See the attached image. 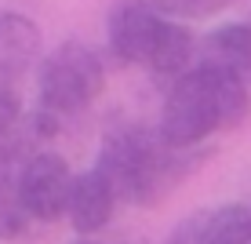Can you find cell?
I'll list each match as a JSON object with an SVG mask.
<instances>
[{
	"label": "cell",
	"mask_w": 251,
	"mask_h": 244,
	"mask_svg": "<svg viewBox=\"0 0 251 244\" xmlns=\"http://www.w3.org/2000/svg\"><path fill=\"white\" fill-rule=\"evenodd\" d=\"M248 81L222 66H193L171 84L160 113V138L175 150H193L215 132H229L248 117Z\"/></svg>",
	"instance_id": "obj_1"
},
{
	"label": "cell",
	"mask_w": 251,
	"mask_h": 244,
	"mask_svg": "<svg viewBox=\"0 0 251 244\" xmlns=\"http://www.w3.org/2000/svg\"><path fill=\"white\" fill-rule=\"evenodd\" d=\"M201 157L175 150L160 138V132L146 124H120L102 138L95 168L109 179L117 200L131 204H157L164 193L182 182L197 168Z\"/></svg>",
	"instance_id": "obj_2"
},
{
	"label": "cell",
	"mask_w": 251,
	"mask_h": 244,
	"mask_svg": "<svg viewBox=\"0 0 251 244\" xmlns=\"http://www.w3.org/2000/svg\"><path fill=\"white\" fill-rule=\"evenodd\" d=\"M106 88V62L91 44L84 40H66L40 62V81H37V99L51 117H73L88 109L99 91Z\"/></svg>",
	"instance_id": "obj_3"
},
{
	"label": "cell",
	"mask_w": 251,
	"mask_h": 244,
	"mask_svg": "<svg viewBox=\"0 0 251 244\" xmlns=\"http://www.w3.org/2000/svg\"><path fill=\"white\" fill-rule=\"evenodd\" d=\"M73 182L76 175L69 171L66 157L58 153H33L15 175L19 200L33 222H55L58 215H66L69 197H73Z\"/></svg>",
	"instance_id": "obj_4"
},
{
	"label": "cell",
	"mask_w": 251,
	"mask_h": 244,
	"mask_svg": "<svg viewBox=\"0 0 251 244\" xmlns=\"http://www.w3.org/2000/svg\"><path fill=\"white\" fill-rule=\"evenodd\" d=\"M168 7L160 0H117L109 11V51L120 62L150 66L153 44H157Z\"/></svg>",
	"instance_id": "obj_5"
},
{
	"label": "cell",
	"mask_w": 251,
	"mask_h": 244,
	"mask_svg": "<svg viewBox=\"0 0 251 244\" xmlns=\"http://www.w3.org/2000/svg\"><path fill=\"white\" fill-rule=\"evenodd\" d=\"M160 244H251V204H219L193 212Z\"/></svg>",
	"instance_id": "obj_6"
},
{
	"label": "cell",
	"mask_w": 251,
	"mask_h": 244,
	"mask_svg": "<svg viewBox=\"0 0 251 244\" xmlns=\"http://www.w3.org/2000/svg\"><path fill=\"white\" fill-rule=\"evenodd\" d=\"M40 55V29L29 15L0 11V91H15Z\"/></svg>",
	"instance_id": "obj_7"
},
{
	"label": "cell",
	"mask_w": 251,
	"mask_h": 244,
	"mask_svg": "<svg viewBox=\"0 0 251 244\" xmlns=\"http://www.w3.org/2000/svg\"><path fill=\"white\" fill-rule=\"evenodd\" d=\"M113 208H117V193L99 168L76 175L66 215H69V222H73V230L80 237H95L99 230H106L109 219H113Z\"/></svg>",
	"instance_id": "obj_8"
},
{
	"label": "cell",
	"mask_w": 251,
	"mask_h": 244,
	"mask_svg": "<svg viewBox=\"0 0 251 244\" xmlns=\"http://www.w3.org/2000/svg\"><path fill=\"white\" fill-rule=\"evenodd\" d=\"M201 62L233 69L237 77H251V22H229L211 29L201 40Z\"/></svg>",
	"instance_id": "obj_9"
},
{
	"label": "cell",
	"mask_w": 251,
	"mask_h": 244,
	"mask_svg": "<svg viewBox=\"0 0 251 244\" xmlns=\"http://www.w3.org/2000/svg\"><path fill=\"white\" fill-rule=\"evenodd\" d=\"M197 55V37L189 33V26L182 22H164L157 44H153V55H150V69L160 77H171L178 81L182 73H189V62Z\"/></svg>",
	"instance_id": "obj_10"
},
{
	"label": "cell",
	"mask_w": 251,
	"mask_h": 244,
	"mask_svg": "<svg viewBox=\"0 0 251 244\" xmlns=\"http://www.w3.org/2000/svg\"><path fill=\"white\" fill-rule=\"evenodd\" d=\"M29 215H25L22 200H19V186H15V175L0 171V241H19L29 230Z\"/></svg>",
	"instance_id": "obj_11"
},
{
	"label": "cell",
	"mask_w": 251,
	"mask_h": 244,
	"mask_svg": "<svg viewBox=\"0 0 251 244\" xmlns=\"http://www.w3.org/2000/svg\"><path fill=\"white\" fill-rule=\"evenodd\" d=\"M168 15H182V19H207V15L222 11L229 0H160Z\"/></svg>",
	"instance_id": "obj_12"
},
{
	"label": "cell",
	"mask_w": 251,
	"mask_h": 244,
	"mask_svg": "<svg viewBox=\"0 0 251 244\" xmlns=\"http://www.w3.org/2000/svg\"><path fill=\"white\" fill-rule=\"evenodd\" d=\"M19 117H22V99L15 91H0V142L15 132Z\"/></svg>",
	"instance_id": "obj_13"
},
{
	"label": "cell",
	"mask_w": 251,
	"mask_h": 244,
	"mask_svg": "<svg viewBox=\"0 0 251 244\" xmlns=\"http://www.w3.org/2000/svg\"><path fill=\"white\" fill-rule=\"evenodd\" d=\"M73 244H99V241H95V237H76Z\"/></svg>",
	"instance_id": "obj_14"
}]
</instances>
